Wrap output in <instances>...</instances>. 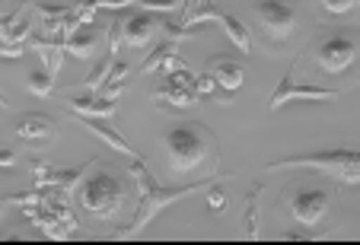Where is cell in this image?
<instances>
[{
  "label": "cell",
  "mask_w": 360,
  "mask_h": 245,
  "mask_svg": "<svg viewBox=\"0 0 360 245\" xmlns=\"http://www.w3.org/2000/svg\"><path fill=\"white\" fill-rule=\"evenodd\" d=\"M166 163L172 176H188L204 163H217V143L204 124H176L166 134Z\"/></svg>",
  "instance_id": "6da1fadb"
},
{
  "label": "cell",
  "mask_w": 360,
  "mask_h": 245,
  "mask_svg": "<svg viewBox=\"0 0 360 245\" xmlns=\"http://www.w3.org/2000/svg\"><path fill=\"white\" fill-rule=\"evenodd\" d=\"M80 207L89 213L93 220H102V223H112L118 213L128 204V191L118 182L115 172L109 169H96L86 182L80 185Z\"/></svg>",
  "instance_id": "7a4b0ae2"
},
{
  "label": "cell",
  "mask_w": 360,
  "mask_h": 245,
  "mask_svg": "<svg viewBox=\"0 0 360 245\" xmlns=\"http://www.w3.org/2000/svg\"><path fill=\"white\" fill-rule=\"evenodd\" d=\"M268 169H316L322 176H335L345 185H357L360 178V157L354 150H335V153H309V157H287L268 163Z\"/></svg>",
  "instance_id": "3957f363"
},
{
  "label": "cell",
  "mask_w": 360,
  "mask_h": 245,
  "mask_svg": "<svg viewBox=\"0 0 360 245\" xmlns=\"http://www.w3.org/2000/svg\"><path fill=\"white\" fill-rule=\"evenodd\" d=\"M335 204V191L328 188H293L287 194V211L300 226H319Z\"/></svg>",
  "instance_id": "277c9868"
},
{
  "label": "cell",
  "mask_w": 360,
  "mask_h": 245,
  "mask_svg": "<svg viewBox=\"0 0 360 245\" xmlns=\"http://www.w3.org/2000/svg\"><path fill=\"white\" fill-rule=\"evenodd\" d=\"M207 188V185H185V188H160V185H150L147 191H143L141 194V207H137V217L131 220V226L124 232H128V236H137V232L143 230V226L150 223V220L157 217L160 211H163V207H169L172 201H182V198H188V194H195V191H204Z\"/></svg>",
  "instance_id": "5b68a950"
},
{
  "label": "cell",
  "mask_w": 360,
  "mask_h": 245,
  "mask_svg": "<svg viewBox=\"0 0 360 245\" xmlns=\"http://www.w3.org/2000/svg\"><path fill=\"white\" fill-rule=\"evenodd\" d=\"M313 58L326 74H345V70L357 61V39L347 32H335L316 45Z\"/></svg>",
  "instance_id": "8992f818"
},
{
  "label": "cell",
  "mask_w": 360,
  "mask_h": 245,
  "mask_svg": "<svg viewBox=\"0 0 360 245\" xmlns=\"http://www.w3.org/2000/svg\"><path fill=\"white\" fill-rule=\"evenodd\" d=\"M252 13H255L259 26L265 29V35H271V39H278V41L290 39L293 29H297V10H293L287 0H259V4L252 7Z\"/></svg>",
  "instance_id": "52a82bcc"
},
{
  "label": "cell",
  "mask_w": 360,
  "mask_h": 245,
  "mask_svg": "<svg viewBox=\"0 0 360 245\" xmlns=\"http://www.w3.org/2000/svg\"><path fill=\"white\" fill-rule=\"evenodd\" d=\"M290 99H313V102H335L338 99V93L335 89H319V86H300V83H293V70L281 80V86L271 93V99H268V109L278 112L284 109Z\"/></svg>",
  "instance_id": "ba28073f"
},
{
  "label": "cell",
  "mask_w": 360,
  "mask_h": 245,
  "mask_svg": "<svg viewBox=\"0 0 360 245\" xmlns=\"http://www.w3.org/2000/svg\"><path fill=\"white\" fill-rule=\"evenodd\" d=\"M89 166H96V159H89L86 166H77V169H51L48 163H41V159H32L29 163V169H32V178H35V188H77V182H83V176H86Z\"/></svg>",
  "instance_id": "9c48e42d"
},
{
  "label": "cell",
  "mask_w": 360,
  "mask_h": 245,
  "mask_svg": "<svg viewBox=\"0 0 360 245\" xmlns=\"http://www.w3.org/2000/svg\"><path fill=\"white\" fill-rule=\"evenodd\" d=\"M160 32H163V20H157L153 13H131L128 20H122V41L128 48H147Z\"/></svg>",
  "instance_id": "30bf717a"
},
{
  "label": "cell",
  "mask_w": 360,
  "mask_h": 245,
  "mask_svg": "<svg viewBox=\"0 0 360 245\" xmlns=\"http://www.w3.org/2000/svg\"><path fill=\"white\" fill-rule=\"evenodd\" d=\"M64 105H68V112L77 118H112L118 112L115 99H102V95H77V99L68 95Z\"/></svg>",
  "instance_id": "8fae6325"
},
{
  "label": "cell",
  "mask_w": 360,
  "mask_h": 245,
  "mask_svg": "<svg viewBox=\"0 0 360 245\" xmlns=\"http://www.w3.org/2000/svg\"><path fill=\"white\" fill-rule=\"evenodd\" d=\"M22 217H26L29 223H35V226H39V230L45 232L48 239H58V242H64V239L70 236V230H68V226H64L61 220L55 217V213H48L41 204H29V207H22Z\"/></svg>",
  "instance_id": "7c38bea8"
},
{
  "label": "cell",
  "mask_w": 360,
  "mask_h": 245,
  "mask_svg": "<svg viewBox=\"0 0 360 245\" xmlns=\"http://www.w3.org/2000/svg\"><path fill=\"white\" fill-rule=\"evenodd\" d=\"M211 77H214V83H220V86L233 95L239 86H243L245 70H243V64H239V61H230V58H214Z\"/></svg>",
  "instance_id": "4fadbf2b"
},
{
  "label": "cell",
  "mask_w": 360,
  "mask_h": 245,
  "mask_svg": "<svg viewBox=\"0 0 360 245\" xmlns=\"http://www.w3.org/2000/svg\"><path fill=\"white\" fill-rule=\"evenodd\" d=\"M26 48L39 51V55L45 58V70H48L51 77H58V70H61L64 55H68V48H64V41H48V39H39V35H29V39H26Z\"/></svg>",
  "instance_id": "5bb4252c"
},
{
  "label": "cell",
  "mask_w": 360,
  "mask_h": 245,
  "mask_svg": "<svg viewBox=\"0 0 360 245\" xmlns=\"http://www.w3.org/2000/svg\"><path fill=\"white\" fill-rule=\"evenodd\" d=\"M41 207H45L48 213H55L58 220H61L64 226H68L70 232H77L80 230V220H77V213L70 211V201H68V194H61L58 188H45V201H41Z\"/></svg>",
  "instance_id": "9a60e30c"
},
{
  "label": "cell",
  "mask_w": 360,
  "mask_h": 245,
  "mask_svg": "<svg viewBox=\"0 0 360 245\" xmlns=\"http://www.w3.org/2000/svg\"><path fill=\"white\" fill-rule=\"evenodd\" d=\"M83 128H86L93 137L105 140V143L112 147V150L124 153V157H141V153H137L134 147H128V140H124V137H118V134H115V128H109V124H102V118H83Z\"/></svg>",
  "instance_id": "2e32d148"
},
{
  "label": "cell",
  "mask_w": 360,
  "mask_h": 245,
  "mask_svg": "<svg viewBox=\"0 0 360 245\" xmlns=\"http://www.w3.org/2000/svg\"><path fill=\"white\" fill-rule=\"evenodd\" d=\"M16 137H22V140H51L55 137V121H48L45 115H26L16 121Z\"/></svg>",
  "instance_id": "e0dca14e"
},
{
  "label": "cell",
  "mask_w": 360,
  "mask_h": 245,
  "mask_svg": "<svg viewBox=\"0 0 360 245\" xmlns=\"http://www.w3.org/2000/svg\"><path fill=\"white\" fill-rule=\"evenodd\" d=\"M153 99H157V102L179 105V109H191V105H198V99H201V95H198L195 89H185V86H179V83L166 80L163 86L153 93Z\"/></svg>",
  "instance_id": "ac0fdd59"
},
{
  "label": "cell",
  "mask_w": 360,
  "mask_h": 245,
  "mask_svg": "<svg viewBox=\"0 0 360 245\" xmlns=\"http://www.w3.org/2000/svg\"><path fill=\"white\" fill-rule=\"evenodd\" d=\"M93 10H124V7H141V10H176L182 0H86Z\"/></svg>",
  "instance_id": "d6986e66"
},
{
  "label": "cell",
  "mask_w": 360,
  "mask_h": 245,
  "mask_svg": "<svg viewBox=\"0 0 360 245\" xmlns=\"http://www.w3.org/2000/svg\"><path fill=\"white\" fill-rule=\"evenodd\" d=\"M262 191L265 185L255 182V188L249 191V198H245V217H243V236L245 239H259V201H262Z\"/></svg>",
  "instance_id": "ffe728a7"
},
{
  "label": "cell",
  "mask_w": 360,
  "mask_h": 245,
  "mask_svg": "<svg viewBox=\"0 0 360 245\" xmlns=\"http://www.w3.org/2000/svg\"><path fill=\"white\" fill-rule=\"evenodd\" d=\"M112 67H115V51H109V48H105V58H102V64H96V67L86 74V80H83L93 95H99V89L109 83V70Z\"/></svg>",
  "instance_id": "44dd1931"
},
{
  "label": "cell",
  "mask_w": 360,
  "mask_h": 245,
  "mask_svg": "<svg viewBox=\"0 0 360 245\" xmlns=\"http://www.w3.org/2000/svg\"><path fill=\"white\" fill-rule=\"evenodd\" d=\"M220 26H224V32L230 35V41L243 51V55H249L252 51V41H249V29L243 26V20H236V16H224L220 20Z\"/></svg>",
  "instance_id": "7402d4cb"
},
{
  "label": "cell",
  "mask_w": 360,
  "mask_h": 245,
  "mask_svg": "<svg viewBox=\"0 0 360 245\" xmlns=\"http://www.w3.org/2000/svg\"><path fill=\"white\" fill-rule=\"evenodd\" d=\"M26 89L32 95H39V99H48V95L55 93V77L48 74V70H32L26 80Z\"/></svg>",
  "instance_id": "603a6c76"
},
{
  "label": "cell",
  "mask_w": 360,
  "mask_h": 245,
  "mask_svg": "<svg viewBox=\"0 0 360 245\" xmlns=\"http://www.w3.org/2000/svg\"><path fill=\"white\" fill-rule=\"evenodd\" d=\"M64 48H68V55H74V58H89L96 51V39L93 35H74L70 41H64Z\"/></svg>",
  "instance_id": "cb8c5ba5"
},
{
  "label": "cell",
  "mask_w": 360,
  "mask_h": 245,
  "mask_svg": "<svg viewBox=\"0 0 360 245\" xmlns=\"http://www.w3.org/2000/svg\"><path fill=\"white\" fill-rule=\"evenodd\" d=\"M220 178H214L211 188H207V207H211V213H224L226 211V201H230V194H226L224 185H217Z\"/></svg>",
  "instance_id": "d4e9b609"
},
{
  "label": "cell",
  "mask_w": 360,
  "mask_h": 245,
  "mask_svg": "<svg viewBox=\"0 0 360 245\" xmlns=\"http://www.w3.org/2000/svg\"><path fill=\"white\" fill-rule=\"evenodd\" d=\"M179 48V41H166V45H160L153 55L147 58V61L141 64V74H153V70H160V64H163V58L169 55V51H176Z\"/></svg>",
  "instance_id": "484cf974"
},
{
  "label": "cell",
  "mask_w": 360,
  "mask_h": 245,
  "mask_svg": "<svg viewBox=\"0 0 360 245\" xmlns=\"http://www.w3.org/2000/svg\"><path fill=\"white\" fill-rule=\"evenodd\" d=\"M32 35V22H29V13L22 10V16L16 20V26L10 29V35H7V41H13V45H26V39Z\"/></svg>",
  "instance_id": "4316f807"
},
{
  "label": "cell",
  "mask_w": 360,
  "mask_h": 245,
  "mask_svg": "<svg viewBox=\"0 0 360 245\" xmlns=\"http://www.w3.org/2000/svg\"><path fill=\"white\" fill-rule=\"evenodd\" d=\"M319 7L332 16H345V13H354V10H357V0H319Z\"/></svg>",
  "instance_id": "83f0119b"
},
{
  "label": "cell",
  "mask_w": 360,
  "mask_h": 245,
  "mask_svg": "<svg viewBox=\"0 0 360 245\" xmlns=\"http://www.w3.org/2000/svg\"><path fill=\"white\" fill-rule=\"evenodd\" d=\"M41 201H45V188H35V191H26V194H10V198H4V204L29 207V204H41Z\"/></svg>",
  "instance_id": "f1b7e54d"
},
{
  "label": "cell",
  "mask_w": 360,
  "mask_h": 245,
  "mask_svg": "<svg viewBox=\"0 0 360 245\" xmlns=\"http://www.w3.org/2000/svg\"><path fill=\"white\" fill-rule=\"evenodd\" d=\"M214 86H217V83H214L211 74H198V77H195V93H198V95H211Z\"/></svg>",
  "instance_id": "f546056e"
},
{
  "label": "cell",
  "mask_w": 360,
  "mask_h": 245,
  "mask_svg": "<svg viewBox=\"0 0 360 245\" xmlns=\"http://www.w3.org/2000/svg\"><path fill=\"white\" fill-rule=\"evenodd\" d=\"M26 45H13V41H0V58H22Z\"/></svg>",
  "instance_id": "4dcf8cb0"
},
{
  "label": "cell",
  "mask_w": 360,
  "mask_h": 245,
  "mask_svg": "<svg viewBox=\"0 0 360 245\" xmlns=\"http://www.w3.org/2000/svg\"><path fill=\"white\" fill-rule=\"evenodd\" d=\"M16 163H20V159H16L13 150H0V169H13Z\"/></svg>",
  "instance_id": "1f68e13d"
},
{
  "label": "cell",
  "mask_w": 360,
  "mask_h": 245,
  "mask_svg": "<svg viewBox=\"0 0 360 245\" xmlns=\"http://www.w3.org/2000/svg\"><path fill=\"white\" fill-rule=\"evenodd\" d=\"M0 109H7V95L0 93Z\"/></svg>",
  "instance_id": "d6a6232c"
},
{
  "label": "cell",
  "mask_w": 360,
  "mask_h": 245,
  "mask_svg": "<svg viewBox=\"0 0 360 245\" xmlns=\"http://www.w3.org/2000/svg\"><path fill=\"white\" fill-rule=\"evenodd\" d=\"M4 207H7V204H4V201H0V217H4Z\"/></svg>",
  "instance_id": "836d02e7"
},
{
  "label": "cell",
  "mask_w": 360,
  "mask_h": 245,
  "mask_svg": "<svg viewBox=\"0 0 360 245\" xmlns=\"http://www.w3.org/2000/svg\"><path fill=\"white\" fill-rule=\"evenodd\" d=\"M32 4H35V0H32Z\"/></svg>",
  "instance_id": "e575fe53"
}]
</instances>
